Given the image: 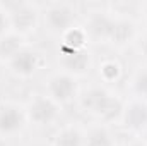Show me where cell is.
Masks as SVG:
<instances>
[{
	"mask_svg": "<svg viewBox=\"0 0 147 146\" xmlns=\"http://www.w3.org/2000/svg\"><path fill=\"white\" fill-rule=\"evenodd\" d=\"M82 105L89 112L105 119H115L121 112L120 102L103 88H94L89 93H86V96L82 98Z\"/></svg>",
	"mask_w": 147,
	"mask_h": 146,
	"instance_id": "obj_1",
	"label": "cell"
},
{
	"mask_svg": "<svg viewBox=\"0 0 147 146\" xmlns=\"http://www.w3.org/2000/svg\"><path fill=\"white\" fill-rule=\"evenodd\" d=\"M74 19H75V12L67 3H55L46 10L48 26L58 33H67L74 24Z\"/></svg>",
	"mask_w": 147,
	"mask_h": 146,
	"instance_id": "obj_2",
	"label": "cell"
},
{
	"mask_svg": "<svg viewBox=\"0 0 147 146\" xmlns=\"http://www.w3.org/2000/svg\"><path fill=\"white\" fill-rule=\"evenodd\" d=\"M48 88H50V95L53 96L55 102H69L75 96V91H77L75 79L69 74H58V76L51 77Z\"/></svg>",
	"mask_w": 147,
	"mask_h": 146,
	"instance_id": "obj_3",
	"label": "cell"
},
{
	"mask_svg": "<svg viewBox=\"0 0 147 146\" xmlns=\"http://www.w3.org/2000/svg\"><path fill=\"white\" fill-rule=\"evenodd\" d=\"M58 115V107L50 98H36L29 107V117L38 126H46Z\"/></svg>",
	"mask_w": 147,
	"mask_h": 146,
	"instance_id": "obj_4",
	"label": "cell"
},
{
	"mask_svg": "<svg viewBox=\"0 0 147 146\" xmlns=\"http://www.w3.org/2000/svg\"><path fill=\"white\" fill-rule=\"evenodd\" d=\"M22 124H24V117L17 107L7 105L0 110V132L12 134V132L19 131L22 127Z\"/></svg>",
	"mask_w": 147,
	"mask_h": 146,
	"instance_id": "obj_5",
	"label": "cell"
},
{
	"mask_svg": "<svg viewBox=\"0 0 147 146\" xmlns=\"http://www.w3.org/2000/svg\"><path fill=\"white\" fill-rule=\"evenodd\" d=\"M10 65H12V69H14L16 74H19V76H29V74H33L36 71L38 59L33 52L21 50L19 53H16L10 59Z\"/></svg>",
	"mask_w": 147,
	"mask_h": 146,
	"instance_id": "obj_6",
	"label": "cell"
},
{
	"mask_svg": "<svg viewBox=\"0 0 147 146\" xmlns=\"http://www.w3.org/2000/svg\"><path fill=\"white\" fill-rule=\"evenodd\" d=\"M38 14L36 10L29 5H22L19 7L14 14H12V24L19 29V31H29L36 26Z\"/></svg>",
	"mask_w": 147,
	"mask_h": 146,
	"instance_id": "obj_7",
	"label": "cell"
},
{
	"mask_svg": "<svg viewBox=\"0 0 147 146\" xmlns=\"http://www.w3.org/2000/svg\"><path fill=\"white\" fill-rule=\"evenodd\" d=\"M63 65L74 71V72H84L89 65V53L86 50H72L69 48L67 50V55L63 59Z\"/></svg>",
	"mask_w": 147,
	"mask_h": 146,
	"instance_id": "obj_8",
	"label": "cell"
},
{
	"mask_svg": "<svg viewBox=\"0 0 147 146\" xmlns=\"http://www.w3.org/2000/svg\"><path fill=\"white\" fill-rule=\"evenodd\" d=\"M125 122L132 129H142L147 126V107L142 103H132L125 112Z\"/></svg>",
	"mask_w": 147,
	"mask_h": 146,
	"instance_id": "obj_9",
	"label": "cell"
},
{
	"mask_svg": "<svg viewBox=\"0 0 147 146\" xmlns=\"http://www.w3.org/2000/svg\"><path fill=\"white\" fill-rule=\"evenodd\" d=\"M113 19L103 16V14H98L91 19L89 23V31L94 35L96 38H103V40H110L111 36V29H113Z\"/></svg>",
	"mask_w": 147,
	"mask_h": 146,
	"instance_id": "obj_10",
	"label": "cell"
},
{
	"mask_svg": "<svg viewBox=\"0 0 147 146\" xmlns=\"http://www.w3.org/2000/svg\"><path fill=\"white\" fill-rule=\"evenodd\" d=\"M134 24L130 21H115L113 23V29H111V41L116 43H125L134 36Z\"/></svg>",
	"mask_w": 147,
	"mask_h": 146,
	"instance_id": "obj_11",
	"label": "cell"
},
{
	"mask_svg": "<svg viewBox=\"0 0 147 146\" xmlns=\"http://www.w3.org/2000/svg\"><path fill=\"white\" fill-rule=\"evenodd\" d=\"M21 52V36L17 35H5L0 40V55L12 59L16 53Z\"/></svg>",
	"mask_w": 147,
	"mask_h": 146,
	"instance_id": "obj_12",
	"label": "cell"
},
{
	"mask_svg": "<svg viewBox=\"0 0 147 146\" xmlns=\"http://www.w3.org/2000/svg\"><path fill=\"white\" fill-rule=\"evenodd\" d=\"M87 146H113L111 134L106 129L98 127V129H94V131L89 132V136H87Z\"/></svg>",
	"mask_w": 147,
	"mask_h": 146,
	"instance_id": "obj_13",
	"label": "cell"
},
{
	"mask_svg": "<svg viewBox=\"0 0 147 146\" xmlns=\"http://www.w3.org/2000/svg\"><path fill=\"white\" fill-rule=\"evenodd\" d=\"M55 146H82V136L77 129H65L58 134Z\"/></svg>",
	"mask_w": 147,
	"mask_h": 146,
	"instance_id": "obj_14",
	"label": "cell"
},
{
	"mask_svg": "<svg viewBox=\"0 0 147 146\" xmlns=\"http://www.w3.org/2000/svg\"><path fill=\"white\" fill-rule=\"evenodd\" d=\"M65 40H67V43L70 45L72 50H79V48L84 45L86 36H84V33H82L80 29H74V28H70V29L67 31V35H65Z\"/></svg>",
	"mask_w": 147,
	"mask_h": 146,
	"instance_id": "obj_15",
	"label": "cell"
},
{
	"mask_svg": "<svg viewBox=\"0 0 147 146\" xmlns=\"http://www.w3.org/2000/svg\"><path fill=\"white\" fill-rule=\"evenodd\" d=\"M135 89H137V93L147 96V69L140 71L137 74V77H135Z\"/></svg>",
	"mask_w": 147,
	"mask_h": 146,
	"instance_id": "obj_16",
	"label": "cell"
},
{
	"mask_svg": "<svg viewBox=\"0 0 147 146\" xmlns=\"http://www.w3.org/2000/svg\"><path fill=\"white\" fill-rule=\"evenodd\" d=\"M103 72L106 74L108 77H116V74H118V67H116V64H106V65L103 67Z\"/></svg>",
	"mask_w": 147,
	"mask_h": 146,
	"instance_id": "obj_17",
	"label": "cell"
},
{
	"mask_svg": "<svg viewBox=\"0 0 147 146\" xmlns=\"http://www.w3.org/2000/svg\"><path fill=\"white\" fill-rule=\"evenodd\" d=\"M5 28H7V19H5V16L0 12V35L5 31Z\"/></svg>",
	"mask_w": 147,
	"mask_h": 146,
	"instance_id": "obj_18",
	"label": "cell"
},
{
	"mask_svg": "<svg viewBox=\"0 0 147 146\" xmlns=\"http://www.w3.org/2000/svg\"><path fill=\"white\" fill-rule=\"evenodd\" d=\"M142 52H144V55L147 57V36L144 38V41H142Z\"/></svg>",
	"mask_w": 147,
	"mask_h": 146,
	"instance_id": "obj_19",
	"label": "cell"
},
{
	"mask_svg": "<svg viewBox=\"0 0 147 146\" xmlns=\"http://www.w3.org/2000/svg\"><path fill=\"white\" fill-rule=\"evenodd\" d=\"M130 146H146V145H142V143H134V145H130Z\"/></svg>",
	"mask_w": 147,
	"mask_h": 146,
	"instance_id": "obj_20",
	"label": "cell"
},
{
	"mask_svg": "<svg viewBox=\"0 0 147 146\" xmlns=\"http://www.w3.org/2000/svg\"><path fill=\"white\" fill-rule=\"evenodd\" d=\"M0 146H2V143H0Z\"/></svg>",
	"mask_w": 147,
	"mask_h": 146,
	"instance_id": "obj_21",
	"label": "cell"
}]
</instances>
